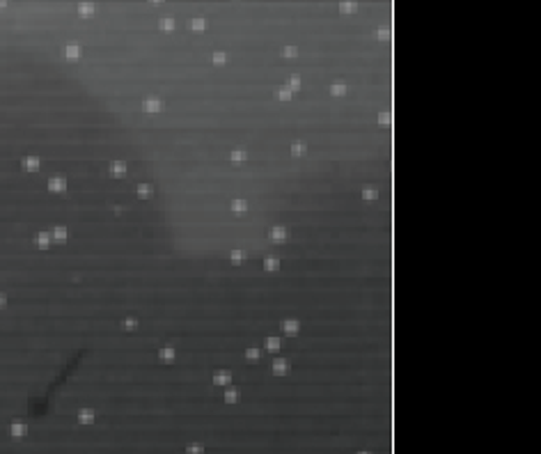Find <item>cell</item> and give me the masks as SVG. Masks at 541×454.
Wrapping results in <instances>:
<instances>
[{
    "label": "cell",
    "instance_id": "6da1fadb",
    "mask_svg": "<svg viewBox=\"0 0 541 454\" xmlns=\"http://www.w3.org/2000/svg\"><path fill=\"white\" fill-rule=\"evenodd\" d=\"M270 236H273V241H284L287 239V230H284V227H273V230H270Z\"/></svg>",
    "mask_w": 541,
    "mask_h": 454
},
{
    "label": "cell",
    "instance_id": "7a4b0ae2",
    "mask_svg": "<svg viewBox=\"0 0 541 454\" xmlns=\"http://www.w3.org/2000/svg\"><path fill=\"white\" fill-rule=\"evenodd\" d=\"M282 330H284V333H289V335H294L298 330V321H294V319H292V321H282Z\"/></svg>",
    "mask_w": 541,
    "mask_h": 454
},
{
    "label": "cell",
    "instance_id": "3957f363",
    "mask_svg": "<svg viewBox=\"0 0 541 454\" xmlns=\"http://www.w3.org/2000/svg\"><path fill=\"white\" fill-rule=\"evenodd\" d=\"M289 369V363L287 360H275V367H273V372L275 374H284Z\"/></svg>",
    "mask_w": 541,
    "mask_h": 454
},
{
    "label": "cell",
    "instance_id": "277c9868",
    "mask_svg": "<svg viewBox=\"0 0 541 454\" xmlns=\"http://www.w3.org/2000/svg\"><path fill=\"white\" fill-rule=\"evenodd\" d=\"M216 383H220V386L229 383V374L227 372H218V374H216Z\"/></svg>",
    "mask_w": 541,
    "mask_h": 454
},
{
    "label": "cell",
    "instance_id": "5b68a950",
    "mask_svg": "<svg viewBox=\"0 0 541 454\" xmlns=\"http://www.w3.org/2000/svg\"><path fill=\"white\" fill-rule=\"evenodd\" d=\"M243 259H245V253H241V250H234V253H232V261H234V264H241Z\"/></svg>",
    "mask_w": 541,
    "mask_h": 454
},
{
    "label": "cell",
    "instance_id": "8992f818",
    "mask_svg": "<svg viewBox=\"0 0 541 454\" xmlns=\"http://www.w3.org/2000/svg\"><path fill=\"white\" fill-rule=\"evenodd\" d=\"M278 97L280 99H292V87H280Z\"/></svg>",
    "mask_w": 541,
    "mask_h": 454
},
{
    "label": "cell",
    "instance_id": "52a82bcc",
    "mask_svg": "<svg viewBox=\"0 0 541 454\" xmlns=\"http://www.w3.org/2000/svg\"><path fill=\"white\" fill-rule=\"evenodd\" d=\"M229 159H232V161H245V152H232Z\"/></svg>",
    "mask_w": 541,
    "mask_h": 454
},
{
    "label": "cell",
    "instance_id": "ba28073f",
    "mask_svg": "<svg viewBox=\"0 0 541 454\" xmlns=\"http://www.w3.org/2000/svg\"><path fill=\"white\" fill-rule=\"evenodd\" d=\"M344 92H346V87H344L342 83H339V85H337V83L333 85V94H344Z\"/></svg>",
    "mask_w": 541,
    "mask_h": 454
},
{
    "label": "cell",
    "instance_id": "9c48e42d",
    "mask_svg": "<svg viewBox=\"0 0 541 454\" xmlns=\"http://www.w3.org/2000/svg\"><path fill=\"white\" fill-rule=\"evenodd\" d=\"M305 152V142H294V154H303Z\"/></svg>",
    "mask_w": 541,
    "mask_h": 454
},
{
    "label": "cell",
    "instance_id": "30bf717a",
    "mask_svg": "<svg viewBox=\"0 0 541 454\" xmlns=\"http://www.w3.org/2000/svg\"><path fill=\"white\" fill-rule=\"evenodd\" d=\"M278 347H280V339H278V337H270V339H268V349H270V351H275Z\"/></svg>",
    "mask_w": 541,
    "mask_h": 454
},
{
    "label": "cell",
    "instance_id": "8fae6325",
    "mask_svg": "<svg viewBox=\"0 0 541 454\" xmlns=\"http://www.w3.org/2000/svg\"><path fill=\"white\" fill-rule=\"evenodd\" d=\"M278 266H280V261H278V259H268V261H266V269H268V271H275Z\"/></svg>",
    "mask_w": 541,
    "mask_h": 454
},
{
    "label": "cell",
    "instance_id": "7c38bea8",
    "mask_svg": "<svg viewBox=\"0 0 541 454\" xmlns=\"http://www.w3.org/2000/svg\"><path fill=\"white\" fill-rule=\"evenodd\" d=\"M362 195H365V200H376V191H372V188H367Z\"/></svg>",
    "mask_w": 541,
    "mask_h": 454
},
{
    "label": "cell",
    "instance_id": "4fadbf2b",
    "mask_svg": "<svg viewBox=\"0 0 541 454\" xmlns=\"http://www.w3.org/2000/svg\"><path fill=\"white\" fill-rule=\"evenodd\" d=\"M232 206H234V209H237V211H243V209H245V206H248V204H245L243 200H237V202H234Z\"/></svg>",
    "mask_w": 541,
    "mask_h": 454
},
{
    "label": "cell",
    "instance_id": "5bb4252c",
    "mask_svg": "<svg viewBox=\"0 0 541 454\" xmlns=\"http://www.w3.org/2000/svg\"><path fill=\"white\" fill-rule=\"evenodd\" d=\"M282 53H284V55H287V58H294V55H296V48H294V46H289V48H284Z\"/></svg>",
    "mask_w": 541,
    "mask_h": 454
},
{
    "label": "cell",
    "instance_id": "9a60e30c",
    "mask_svg": "<svg viewBox=\"0 0 541 454\" xmlns=\"http://www.w3.org/2000/svg\"><path fill=\"white\" fill-rule=\"evenodd\" d=\"M190 26H193V28H204V21H202V18H193Z\"/></svg>",
    "mask_w": 541,
    "mask_h": 454
},
{
    "label": "cell",
    "instance_id": "2e32d148",
    "mask_svg": "<svg viewBox=\"0 0 541 454\" xmlns=\"http://www.w3.org/2000/svg\"><path fill=\"white\" fill-rule=\"evenodd\" d=\"M214 60H216V62H225V55H223V53H216Z\"/></svg>",
    "mask_w": 541,
    "mask_h": 454
},
{
    "label": "cell",
    "instance_id": "e0dca14e",
    "mask_svg": "<svg viewBox=\"0 0 541 454\" xmlns=\"http://www.w3.org/2000/svg\"><path fill=\"white\" fill-rule=\"evenodd\" d=\"M257 356H259L257 349H250V351H248V358H257Z\"/></svg>",
    "mask_w": 541,
    "mask_h": 454
}]
</instances>
